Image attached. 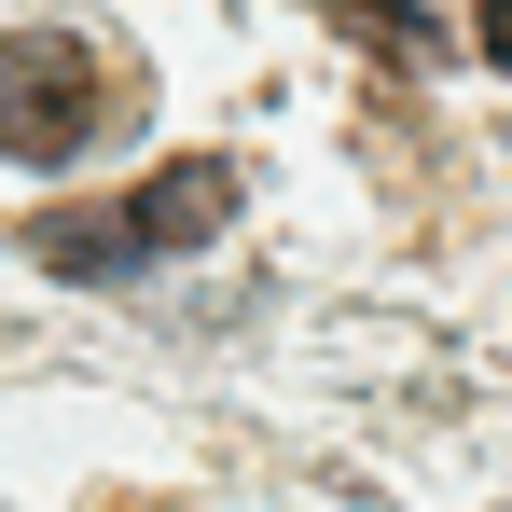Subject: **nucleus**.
<instances>
[{"instance_id":"nucleus-1","label":"nucleus","mask_w":512,"mask_h":512,"mask_svg":"<svg viewBox=\"0 0 512 512\" xmlns=\"http://www.w3.org/2000/svg\"><path fill=\"white\" fill-rule=\"evenodd\" d=\"M236 194L250 180L222 167V153H180V167H153L139 194H111V208H42L28 250L56 263V277H139V263H167V250H208L236 222Z\"/></svg>"},{"instance_id":"nucleus-2","label":"nucleus","mask_w":512,"mask_h":512,"mask_svg":"<svg viewBox=\"0 0 512 512\" xmlns=\"http://www.w3.org/2000/svg\"><path fill=\"white\" fill-rule=\"evenodd\" d=\"M97 125H111V70H97L70 28H14V42H0V153L70 167Z\"/></svg>"},{"instance_id":"nucleus-3","label":"nucleus","mask_w":512,"mask_h":512,"mask_svg":"<svg viewBox=\"0 0 512 512\" xmlns=\"http://www.w3.org/2000/svg\"><path fill=\"white\" fill-rule=\"evenodd\" d=\"M485 56H499V70H512V0H485Z\"/></svg>"},{"instance_id":"nucleus-4","label":"nucleus","mask_w":512,"mask_h":512,"mask_svg":"<svg viewBox=\"0 0 512 512\" xmlns=\"http://www.w3.org/2000/svg\"><path fill=\"white\" fill-rule=\"evenodd\" d=\"M374 14H416V0H374Z\"/></svg>"}]
</instances>
